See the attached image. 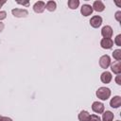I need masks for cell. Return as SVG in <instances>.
Listing matches in <instances>:
<instances>
[{
  "mask_svg": "<svg viewBox=\"0 0 121 121\" xmlns=\"http://www.w3.org/2000/svg\"><path fill=\"white\" fill-rule=\"evenodd\" d=\"M96 96L101 100H107L111 96V90L107 87H100L95 93Z\"/></svg>",
  "mask_w": 121,
  "mask_h": 121,
  "instance_id": "1",
  "label": "cell"
},
{
  "mask_svg": "<svg viewBox=\"0 0 121 121\" xmlns=\"http://www.w3.org/2000/svg\"><path fill=\"white\" fill-rule=\"evenodd\" d=\"M11 13L14 17H17V18L26 17L28 15V11L25 9H13L11 10Z\"/></svg>",
  "mask_w": 121,
  "mask_h": 121,
  "instance_id": "2",
  "label": "cell"
},
{
  "mask_svg": "<svg viewBox=\"0 0 121 121\" xmlns=\"http://www.w3.org/2000/svg\"><path fill=\"white\" fill-rule=\"evenodd\" d=\"M111 64V58L108 55H103L99 59V65L103 69H107Z\"/></svg>",
  "mask_w": 121,
  "mask_h": 121,
  "instance_id": "3",
  "label": "cell"
},
{
  "mask_svg": "<svg viewBox=\"0 0 121 121\" xmlns=\"http://www.w3.org/2000/svg\"><path fill=\"white\" fill-rule=\"evenodd\" d=\"M90 25L91 26H93L94 28H97L102 25V18L98 15H95L91 18L90 20Z\"/></svg>",
  "mask_w": 121,
  "mask_h": 121,
  "instance_id": "4",
  "label": "cell"
},
{
  "mask_svg": "<svg viewBox=\"0 0 121 121\" xmlns=\"http://www.w3.org/2000/svg\"><path fill=\"white\" fill-rule=\"evenodd\" d=\"M100 45L104 49H110L113 45V41L111 38H103L100 41Z\"/></svg>",
  "mask_w": 121,
  "mask_h": 121,
  "instance_id": "5",
  "label": "cell"
},
{
  "mask_svg": "<svg viewBox=\"0 0 121 121\" xmlns=\"http://www.w3.org/2000/svg\"><path fill=\"white\" fill-rule=\"evenodd\" d=\"M45 9V3L43 1H38L33 5V10L36 13H42L43 12Z\"/></svg>",
  "mask_w": 121,
  "mask_h": 121,
  "instance_id": "6",
  "label": "cell"
},
{
  "mask_svg": "<svg viewBox=\"0 0 121 121\" xmlns=\"http://www.w3.org/2000/svg\"><path fill=\"white\" fill-rule=\"evenodd\" d=\"M111 70L116 74V75H120L121 73V61L120 60H115L113 62H111Z\"/></svg>",
  "mask_w": 121,
  "mask_h": 121,
  "instance_id": "7",
  "label": "cell"
},
{
  "mask_svg": "<svg viewBox=\"0 0 121 121\" xmlns=\"http://www.w3.org/2000/svg\"><path fill=\"white\" fill-rule=\"evenodd\" d=\"M92 110L96 112V113H102L104 112V105L103 103L101 102H98V101H95L93 104H92Z\"/></svg>",
  "mask_w": 121,
  "mask_h": 121,
  "instance_id": "8",
  "label": "cell"
},
{
  "mask_svg": "<svg viewBox=\"0 0 121 121\" xmlns=\"http://www.w3.org/2000/svg\"><path fill=\"white\" fill-rule=\"evenodd\" d=\"M80 13L83 15V16H89L93 13V8L91 5H88V4H84L82 5L81 9H80Z\"/></svg>",
  "mask_w": 121,
  "mask_h": 121,
  "instance_id": "9",
  "label": "cell"
},
{
  "mask_svg": "<svg viewBox=\"0 0 121 121\" xmlns=\"http://www.w3.org/2000/svg\"><path fill=\"white\" fill-rule=\"evenodd\" d=\"M112 28L110 26H105L101 29V35L103 36V38H111L112 36Z\"/></svg>",
  "mask_w": 121,
  "mask_h": 121,
  "instance_id": "10",
  "label": "cell"
},
{
  "mask_svg": "<svg viewBox=\"0 0 121 121\" xmlns=\"http://www.w3.org/2000/svg\"><path fill=\"white\" fill-rule=\"evenodd\" d=\"M92 8H93V10H95L97 12H101V11H103L105 9V5L103 4L102 1L97 0V1H95L93 3Z\"/></svg>",
  "mask_w": 121,
  "mask_h": 121,
  "instance_id": "11",
  "label": "cell"
},
{
  "mask_svg": "<svg viewBox=\"0 0 121 121\" xmlns=\"http://www.w3.org/2000/svg\"><path fill=\"white\" fill-rule=\"evenodd\" d=\"M110 106L112 107V108H119L120 106H121V97L119 96V95H115V96H113L112 99H111V101H110Z\"/></svg>",
  "mask_w": 121,
  "mask_h": 121,
  "instance_id": "12",
  "label": "cell"
},
{
  "mask_svg": "<svg viewBox=\"0 0 121 121\" xmlns=\"http://www.w3.org/2000/svg\"><path fill=\"white\" fill-rule=\"evenodd\" d=\"M112 74L110 73V72H108V71H105V72H103L102 74H101V76H100V79H101V81L103 82V83H110L111 82V80H112Z\"/></svg>",
  "mask_w": 121,
  "mask_h": 121,
  "instance_id": "13",
  "label": "cell"
},
{
  "mask_svg": "<svg viewBox=\"0 0 121 121\" xmlns=\"http://www.w3.org/2000/svg\"><path fill=\"white\" fill-rule=\"evenodd\" d=\"M114 114L111 111H106L102 112V121H112Z\"/></svg>",
  "mask_w": 121,
  "mask_h": 121,
  "instance_id": "14",
  "label": "cell"
},
{
  "mask_svg": "<svg viewBox=\"0 0 121 121\" xmlns=\"http://www.w3.org/2000/svg\"><path fill=\"white\" fill-rule=\"evenodd\" d=\"M91 114L87 111H81L78 113V120L79 121H90Z\"/></svg>",
  "mask_w": 121,
  "mask_h": 121,
  "instance_id": "15",
  "label": "cell"
},
{
  "mask_svg": "<svg viewBox=\"0 0 121 121\" xmlns=\"http://www.w3.org/2000/svg\"><path fill=\"white\" fill-rule=\"evenodd\" d=\"M56 8H57V4H56L55 1H48V2H46V4H45V9H46L48 11L53 12V11L56 10Z\"/></svg>",
  "mask_w": 121,
  "mask_h": 121,
  "instance_id": "16",
  "label": "cell"
},
{
  "mask_svg": "<svg viewBox=\"0 0 121 121\" xmlns=\"http://www.w3.org/2000/svg\"><path fill=\"white\" fill-rule=\"evenodd\" d=\"M69 9H76L78 6H79V1L78 0H69L67 3Z\"/></svg>",
  "mask_w": 121,
  "mask_h": 121,
  "instance_id": "17",
  "label": "cell"
},
{
  "mask_svg": "<svg viewBox=\"0 0 121 121\" xmlns=\"http://www.w3.org/2000/svg\"><path fill=\"white\" fill-rule=\"evenodd\" d=\"M112 57L115 60H121V50L120 49H115L112 52Z\"/></svg>",
  "mask_w": 121,
  "mask_h": 121,
  "instance_id": "18",
  "label": "cell"
},
{
  "mask_svg": "<svg viewBox=\"0 0 121 121\" xmlns=\"http://www.w3.org/2000/svg\"><path fill=\"white\" fill-rule=\"evenodd\" d=\"M114 43L117 46H121V35L118 34L116 37H115V40H114Z\"/></svg>",
  "mask_w": 121,
  "mask_h": 121,
  "instance_id": "19",
  "label": "cell"
},
{
  "mask_svg": "<svg viewBox=\"0 0 121 121\" xmlns=\"http://www.w3.org/2000/svg\"><path fill=\"white\" fill-rule=\"evenodd\" d=\"M90 121H101V119H100V117H99L98 115H96V114H92V115L90 116Z\"/></svg>",
  "mask_w": 121,
  "mask_h": 121,
  "instance_id": "20",
  "label": "cell"
},
{
  "mask_svg": "<svg viewBox=\"0 0 121 121\" xmlns=\"http://www.w3.org/2000/svg\"><path fill=\"white\" fill-rule=\"evenodd\" d=\"M114 17H115L116 21H118V22H121V11H120V10L116 11V12H115V15H114Z\"/></svg>",
  "mask_w": 121,
  "mask_h": 121,
  "instance_id": "21",
  "label": "cell"
},
{
  "mask_svg": "<svg viewBox=\"0 0 121 121\" xmlns=\"http://www.w3.org/2000/svg\"><path fill=\"white\" fill-rule=\"evenodd\" d=\"M7 17V12L5 10H0V21L4 20Z\"/></svg>",
  "mask_w": 121,
  "mask_h": 121,
  "instance_id": "22",
  "label": "cell"
},
{
  "mask_svg": "<svg viewBox=\"0 0 121 121\" xmlns=\"http://www.w3.org/2000/svg\"><path fill=\"white\" fill-rule=\"evenodd\" d=\"M16 3H17V4H20V5H23V6H26V7L29 5V2H28V1H25V2H24V1H23V2H21V1H17Z\"/></svg>",
  "mask_w": 121,
  "mask_h": 121,
  "instance_id": "23",
  "label": "cell"
},
{
  "mask_svg": "<svg viewBox=\"0 0 121 121\" xmlns=\"http://www.w3.org/2000/svg\"><path fill=\"white\" fill-rule=\"evenodd\" d=\"M120 78H121L120 75H117L116 78H115V81H116V83H117L118 85H121V79H120Z\"/></svg>",
  "mask_w": 121,
  "mask_h": 121,
  "instance_id": "24",
  "label": "cell"
},
{
  "mask_svg": "<svg viewBox=\"0 0 121 121\" xmlns=\"http://www.w3.org/2000/svg\"><path fill=\"white\" fill-rule=\"evenodd\" d=\"M1 121H12V119L9 118V117H8V116H2Z\"/></svg>",
  "mask_w": 121,
  "mask_h": 121,
  "instance_id": "25",
  "label": "cell"
},
{
  "mask_svg": "<svg viewBox=\"0 0 121 121\" xmlns=\"http://www.w3.org/2000/svg\"><path fill=\"white\" fill-rule=\"evenodd\" d=\"M4 26H4V24L0 22V33L3 31V29H4Z\"/></svg>",
  "mask_w": 121,
  "mask_h": 121,
  "instance_id": "26",
  "label": "cell"
},
{
  "mask_svg": "<svg viewBox=\"0 0 121 121\" xmlns=\"http://www.w3.org/2000/svg\"><path fill=\"white\" fill-rule=\"evenodd\" d=\"M5 3H6V0H0V8H1Z\"/></svg>",
  "mask_w": 121,
  "mask_h": 121,
  "instance_id": "27",
  "label": "cell"
},
{
  "mask_svg": "<svg viewBox=\"0 0 121 121\" xmlns=\"http://www.w3.org/2000/svg\"><path fill=\"white\" fill-rule=\"evenodd\" d=\"M1 119H2V116H1V115H0V121H1Z\"/></svg>",
  "mask_w": 121,
  "mask_h": 121,
  "instance_id": "28",
  "label": "cell"
},
{
  "mask_svg": "<svg viewBox=\"0 0 121 121\" xmlns=\"http://www.w3.org/2000/svg\"><path fill=\"white\" fill-rule=\"evenodd\" d=\"M117 121H120V120H117Z\"/></svg>",
  "mask_w": 121,
  "mask_h": 121,
  "instance_id": "29",
  "label": "cell"
}]
</instances>
